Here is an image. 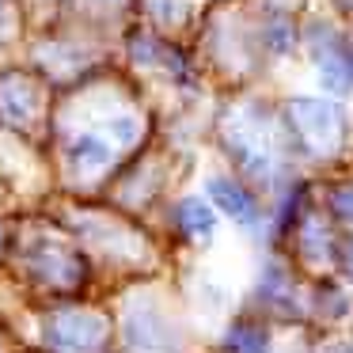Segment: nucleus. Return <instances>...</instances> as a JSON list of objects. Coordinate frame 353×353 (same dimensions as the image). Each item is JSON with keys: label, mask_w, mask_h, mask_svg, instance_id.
<instances>
[{"label": "nucleus", "mask_w": 353, "mask_h": 353, "mask_svg": "<svg viewBox=\"0 0 353 353\" xmlns=\"http://www.w3.org/2000/svg\"><path fill=\"white\" fill-rule=\"evenodd\" d=\"M289 130L296 133V141L315 156H327L342 141V110L334 103L323 99H292L289 107Z\"/></svg>", "instance_id": "f257e3e1"}, {"label": "nucleus", "mask_w": 353, "mask_h": 353, "mask_svg": "<svg viewBox=\"0 0 353 353\" xmlns=\"http://www.w3.org/2000/svg\"><path fill=\"white\" fill-rule=\"evenodd\" d=\"M330 209H334V216H342V221H353V186H338V190L330 194Z\"/></svg>", "instance_id": "0eeeda50"}, {"label": "nucleus", "mask_w": 353, "mask_h": 353, "mask_svg": "<svg viewBox=\"0 0 353 353\" xmlns=\"http://www.w3.org/2000/svg\"><path fill=\"white\" fill-rule=\"evenodd\" d=\"M209 198L239 224H251L254 221V201L251 194L243 190L239 183H228V179H209Z\"/></svg>", "instance_id": "7ed1b4c3"}, {"label": "nucleus", "mask_w": 353, "mask_h": 353, "mask_svg": "<svg viewBox=\"0 0 353 353\" xmlns=\"http://www.w3.org/2000/svg\"><path fill=\"white\" fill-rule=\"evenodd\" d=\"M107 323L92 312H61L50 319V342L69 353H92L103 342Z\"/></svg>", "instance_id": "f03ea898"}, {"label": "nucleus", "mask_w": 353, "mask_h": 353, "mask_svg": "<svg viewBox=\"0 0 353 353\" xmlns=\"http://www.w3.org/2000/svg\"><path fill=\"white\" fill-rule=\"evenodd\" d=\"M342 266H345V274L353 277V239H350V243L342 247Z\"/></svg>", "instance_id": "6e6552de"}, {"label": "nucleus", "mask_w": 353, "mask_h": 353, "mask_svg": "<svg viewBox=\"0 0 353 353\" xmlns=\"http://www.w3.org/2000/svg\"><path fill=\"white\" fill-rule=\"evenodd\" d=\"M72 160H77L80 168H103V163L110 160V148L95 137H84V141L72 145Z\"/></svg>", "instance_id": "423d86ee"}, {"label": "nucleus", "mask_w": 353, "mask_h": 353, "mask_svg": "<svg viewBox=\"0 0 353 353\" xmlns=\"http://www.w3.org/2000/svg\"><path fill=\"white\" fill-rule=\"evenodd\" d=\"M270 338L259 323H236L228 330V353H266Z\"/></svg>", "instance_id": "20e7f679"}, {"label": "nucleus", "mask_w": 353, "mask_h": 353, "mask_svg": "<svg viewBox=\"0 0 353 353\" xmlns=\"http://www.w3.org/2000/svg\"><path fill=\"white\" fill-rule=\"evenodd\" d=\"M179 224L190 236H209L213 232V213H209V205H201V198H186L179 205Z\"/></svg>", "instance_id": "39448f33"}]
</instances>
